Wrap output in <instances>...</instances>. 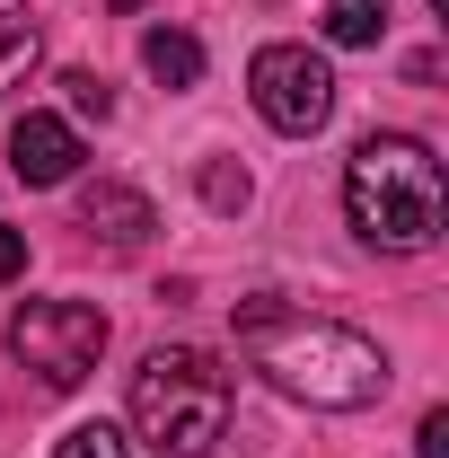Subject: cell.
I'll return each instance as SVG.
<instances>
[{"mask_svg":"<svg viewBox=\"0 0 449 458\" xmlns=\"http://www.w3.org/2000/svg\"><path fill=\"white\" fill-rule=\"evenodd\" d=\"M238 344L282 397L318 405V414H361V405L388 397V379H396L388 352L361 327L309 318V309H274V300H238Z\"/></svg>","mask_w":449,"mask_h":458,"instance_id":"6da1fadb","label":"cell"},{"mask_svg":"<svg viewBox=\"0 0 449 458\" xmlns=\"http://www.w3.org/2000/svg\"><path fill=\"white\" fill-rule=\"evenodd\" d=\"M343 221L379 256H423L441 238V159L414 132H370L343 159Z\"/></svg>","mask_w":449,"mask_h":458,"instance_id":"7a4b0ae2","label":"cell"},{"mask_svg":"<svg viewBox=\"0 0 449 458\" xmlns=\"http://www.w3.org/2000/svg\"><path fill=\"white\" fill-rule=\"evenodd\" d=\"M229 414H238V379L203 344L141 352V370H132V432L159 458H212L229 441Z\"/></svg>","mask_w":449,"mask_h":458,"instance_id":"3957f363","label":"cell"},{"mask_svg":"<svg viewBox=\"0 0 449 458\" xmlns=\"http://www.w3.org/2000/svg\"><path fill=\"white\" fill-rule=\"evenodd\" d=\"M9 352L36 370V388L71 397L97 370V352H106V309H89V300H27L9 318Z\"/></svg>","mask_w":449,"mask_h":458,"instance_id":"277c9868","label":"cell"},{"mask_svg":"<svg viewBox=\"0 0 449 458\" xmlns=\"http://www.w3.org/2000/svg\"><path fill=\"white\" fill-rule=\"evenodd\" d=\"M247 98H256V114L274 132L309 141L335 114V71H326V54H309V45H265V54L247 62Z\"/></svg>","mask_w":449,"mask_h":458,"instance_id":"5b68a950","label":"cell"},{"mask_svg":"<svg viewBox=\"0 0 449 458\" xmlns=\"http://www.w3.org/2000/svg\"><path fill=\"white\" fill-rule=\"evenodd\" d=\"M9 168H18V185H71L80 176V132L62 114H18L9 123Z\"/></svg>","mask_w":449,"mask_h":458,"instance_id":"8992f818","label":"cell"},{"mask_svg":"<svg viewBox=\"0 0 449 458\" xmlns=\"http://www.w3.org/2000/svg\"><path fill=\"white\" fill-rule=\"evenodd\" d=\"M80 229H89L97 247H114V256H132V247L159 229V212H150L141 185H89V194H80Z\"/></svg>","mask_w":449,"mask_h":458,"instance_id":"52a82bcc","label":"cell"},{"mask_svg":"<svg viewBox=\"0 0 449 458\" xmlns=\"http://www.w3.org/2000/svg\"><path fill=\"white\" fill-rule=\"evenodd\" d=\"M141 62H150L159 89H194V80H203V45H194L185 27H150V36H141Z\"/></svg>","mask_w":449,"mask_h":458,"instance_id":"ba28073f","label":"cell"},{"mask_svg":"<svg viewBox=\"0 0 449 458\" xmlns=\"http://www.w3.org/2000/svg\"><path fill=\"white\" fill-rule=\"evenodd\" d=\"M388 36V0H326V45H379Z\"/></svg>","mask_w":449,"mask_h":458,"instance_id":"9c48e42d","label":"cell"},{"mask_svg":"<svg viewBox=\"0 0 449 458\" xmlns=\"http://www.w3.org/2000/svg\"><path fill=\"white\" fill-rule=\"evenodd\" d=\"M36 62H45V36H36L27 18H0V89H18Z\"/></svg>","mask_w":449,"mask_h":458,"instance_id":"30bf717a","label":"cell"},{"mask_svg":"<svg viewBox=\"0 0 449 458\" xmlns=\"http://www.w3.org/2000/svg\"><path fill=\"white\" fill-rule=\"evenodd\" d=\"M54 458H141V450H132L114 423H71V432L54 441Z\"/></svg>","mask_w":449,"mask_h":458,"instance_id":"8fae6325","label":"cell"},{"mask_svg":"<svg viewBox=\"0 0 449 458\" xmlns=\"http://www.w3.org/2000/svg\"><path fill=\"white\" fill-rule=\"evenodd\" d=\"M247 194H256V185H247V168H229V159H212V168H203V203H212V212H247Z\"/></svg>","mask_w":449,"mask_h":458,"instance_id":"7c38bea8","label":"cell"},{"mask_svg":"<svg viewBox=\"0 0 449 458\" xmlns=\"http://www.w3.org/2000/svg\"><path fill=\"white\" fill-rule=\"evenodd\" d=\"M62 98H71V114H97V123L114 114V89L97 80V71H62Z\"/></svg>","mask_w":449,"mask_h":458,"instance_id":"4fadbf2b","label":"cell"},{"mask_svg":"<svg viewBox=\"0 0 449 458\" xmlns=\"http://www.w3.org/2000/svg\"><path fill=\"white\" fill-rule=\"evenodd\" d=\"M414 458H449V414H441V405L423 414V432H414Z\"/></svg>","mask_w":449,"mask_h":458,"instance_id":"5bb4252c","label":"cell"},{"mask_svg":"<svg viewBox=\"0 0 449 458\" xmlns=\"http://www.w3.org/2000/svg\"><path fill=\"white\" fill-rule=\"evenodd\" d=\"M27 274V229H0V283Z\"/></svg>","mask_w":449,"mask_h":458,"instance_id":"9a60e30c","label":"cell"}]
</instances>
